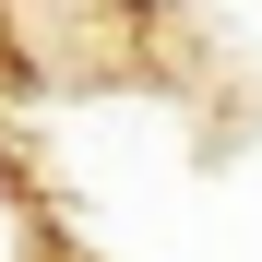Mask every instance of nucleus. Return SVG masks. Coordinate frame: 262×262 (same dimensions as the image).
Masks as SVG:
<instances>
[{"instance_id":"1","label":"nucleus","mask_w":262,"mask_h":262,"mask_svg":"<svg viewBox=\"0 0 262 262\" xmlns=\"http://www.w3.org/2000/svg\"><path fill=\"white\" fill-rule=\"evenodd\" d=\"M0 262H48V238H36V203L12 191V167H0Z\"/></svg>"}]
</instances>
